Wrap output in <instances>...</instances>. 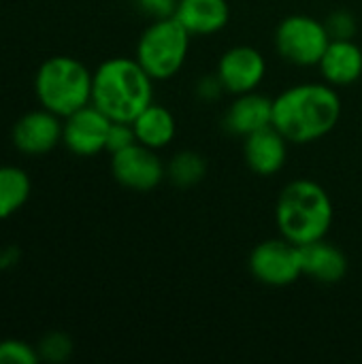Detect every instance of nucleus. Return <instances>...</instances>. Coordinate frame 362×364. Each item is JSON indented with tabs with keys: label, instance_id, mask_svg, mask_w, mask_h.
Here are the masks:
<instances>
[{
	"label": "nucleus",
	"instance_id": "14",
	"mask_svg": "<svg viewBox=\"0 0 362 364\" xmlns=\"http://www.w3.org/2000/svg\"><path fill=\"white\" fill-rule=\"evenodd\" d=\"M303 275L318 284H339L348 275V256L326 239L301 245Z\"/></svg>",
	"mask_w": 362,
	"mask_h": 364
},
{
	"label": "nucleus",
	"instance_id": "26",
	"mask_svg": "<svg viewBox=\"0 0 362 364\" xmlns=\"http://www.w3.org/2000/svg\"><path fill=\"white\" fill-rule=\"evenodd\" d=\"M19 247L15 245H6V247H0V271H6V269H13L17 262H19Z\"/></svg>",
	"mask_w": 362,
	"mask_h": 364
},
{
	"label": "nucleus",
	"instance_id": "15",
	"mask_svg": "<svg viewBox=\"0 0 362 364\" xmlns=\"http://www.w3.org/2000/svg\"><path fill=\"white\" fill-rule=\"evenodd\" d=\"M322 81L333 87H346L362 77V49L354 41H331L320 64Z\"/></svg>",
	"mask_w": 362,
	"mask_h": 364
},
{
	"label": "nucleus",
	"instance_id": "6",
	"mask_svg": "<svg viewBox=\"0 0 362 364\" xmlns=\"http://www.w3.org/2000/svg\"><path fill=\"white\" fill-rule=\"evenodd\" d=\"M329 45L331 36L324 21L312 15H288L275 28V51L292 66H318Z\"/></svg>",
	"mask_w": 362,
	"mask_h": 364
},
{
	"label": "nucleus",
	"instance_id": "9",
	"mask_svg": "<svg viewBox=\"0 0 362 364\" xmlns=\"http://www.w3.org/2000/svg\"><path fill=\"white\" fill-rule=\"evenodd\" d=\"M215 75L230 96L254 92L267 77V60L252 45H235L220 55Z\"/></svg>",
	"mask_w": 362,
	"mask_h": 364
},
{
	"label": "nucleus",
	"instance_id": "25",
	"mask_svg": "<svg viewBox=\"0 0 362 364\" xmlns=\"http://www.w3.org/2000/svg\"><path fill=\"white\" fill-rule=\"evenodd\" d=\"M194 92H196V98H198V100H203V102H215V100L222 98V94H224L226 90H224L220 77H218L215 73H211V75H205V77L198 79Z\"/></svg>",
	"mask_w": 362,
	"mask_h": 364
},
{
	"label": "nucleus",
	"instance_id": "21",
	"mask_svg": "<svg viewBox=\"0 0 362 364\" xmlns=\"http://www.w3.org/2000/svg\"><path fill=\"white\" fill-rule=\"evenodd\" d=\"M324 26H326L331 41H354L358 32L356 17L348 9H335L333 13H329L324 19Z\"/></svg>",
	"mask_w": 362,
	"mask_h": 364
},
{
	"label": "nucleus",
	"instance_id": "13",
	"mask_svg": "<svg viewBox=\"0 0 362 364\" xmlns=\"http://www.w3.org/2000/svg\"><path fill=\"white\" fill-rule=\"evenodd\" d=\"M288 139L275 128L267 126L243 139V158L252 173L260 177L277 175L288 160Z\"/></svg>",
	"mask_w": 362,
	"mask_h": 364
},
{
	"label": "nucleus",
	"instance_id": "7",
	"mask_svg": "<svg viewBox=\"0 0 362 364\" xmlns=\"http://www.w3.org/2000/svg\"><path fill=\"white\" fill-rule=\"evenodd\" d=\"M252 277L269 288H286L303 277L301 245L288 241L286 237L260 241L247 260Z\"/></svg>",
	"mask_w": 362,
	"mask_h": 364
},
{
	"label": "nucleus",
	"instance_id": "4",
	"mask_svg": "<svg viewBox=\"0 0 362 364\" xmlns=\"http://www.w3.org/2000/svg\"><path fill=\"white\" fill-rule=\"evenodd\" d=\"M92 77L87 66L70 55L45 60L34 77V92L43 109L66 117L92 102Z\"/></svg>",
	"mask_w": 362,
	"mask_h": 364
},
{
	"label": "nucleus",
	"instance_id": "1",
	"mask_svg": "<svg viewBox=\"0 0 362 364\" xmlns=\"http://www.w3.org/2000/svg\"><path fill=\"white\" fill-rule=\"evenodd\" d=\"M341 117V98L333 85L299 83L273 98V126L292 145L320 141L335 130Z\"/></svg>",
	"mask_w": 362,
	"mask_h": 364
},
{
	"label": "nucleus",
	"instance_id": "19",
	"mask_svg": "<svg viewBox=\"0 0 362 364\" xmlns=\"http://www.w3.org/2000/svg\"><path fill=\"white\" fill-rule=\"evenodd\" d=\"M207 175V160L194 149L177 151L166 162V179L177 188H194Z\"/></svg>",
	"mask_w": 362,
	"mask_h": 364
},
{
	"label": "nucleus",
	"instance_id": "5",
	"mask_svg": "<svg viewBox=\"0 0 362 364\" xmlns=\"http://www.w3.org/2000/svg\"><path fill=\"white\" fill-rule=\"evenodd\" d=\"M192 34L177 17L151 19L137 43V62L154 81L173 79L186 64Z\"/></svg>",
	"mask_w": 362,
	"mask_h": 364
},
{
	"label": "nucleus",
	"instance_id": "24",
	"mask_svg": "<svg viewBox=\"0 0 362 364\" xmlns=\"http://www.w3.org/2000/svg\"><path fill=\"white\" fill-rule=\"evenodd\" d=\"M134 4L147 17H151V19H164V17H173L175 15L179 0H134Z\"/></svg>",
	"mask_w": 362,
	"mask_h": 364
},
{
	"label": "nucleus",
	"instance_id": "23",
	"mask_svg": "<svg viewBox=\"0 0 362 364\" xmlns=\"http://www.w3.org/2000/svg\"><path fill=\"white\" fill-rule=\"evenodd\" d=\"M134 143H139V141H137V134H134V128L130 122H111V128L107 134V151L109 154H117Z\"/></svg>",
	"mask_w": 362,
	"mask_h": 364
},
{
	"label": "nucleus",
	"instance_id": "22",
	"mask_svg": "<svg viewBox=\"0 0 362 364\" xmlns=\"http://www.w3.org/2000/svg\"><path fill=\"white\" fill-rule=\"evenodd\" d=\"M41 360L36 348L19 339L0 341V364H36Z\"/></svg>",
	"mask_w": 362,
	"mask_h": 364
},
{
	"label": "nucleus",
	"instance_id": "8",
	"mask_svg": "<svg viewBox=\"0 0 362 364\" xmlns=\"http://www.w3.org/2000/svg\"><path fill=\"white\" fill-rule=\"evenodd\" d=\"M111 173L115 181L134 192H151L166 179V164L156 149L134 143L111 154Z\"/></svg>",
	"mask_w": 362,
	"mask_h": 364
},
{
	"label": "nucleus",
	"instance_id": "10",
	"mask_svg": "<svg viewBox=\"0 0 362 364\" xmlns=\"http://www.w3.org/2000/svg\"><path fill=\"white\" fill-rule=\"evenodd\" d=\"M111 119L92 102L64 117L62 143L77 156H96L107 149Z\"/></svg>",
	"mask_w": 362,
	"mask_h": 364
},
{
	"label": "nucleus",
	"instance_id": "20",
	"mask_svg": "<svg viewBox=\"0 0 362 364\" xmlns=\"http://www.w3.org/2000/svg\"><path fill=\"white\" fill-rule=\"evenodd\" d=\"M36 352H38V358L45 360V363H64L70 358L73 354V341L66 333H49L45 335L38 346H36Z\"/></svg>",
	"mask_w": 362,
	"mask_h": 364
},
{
	"label": "nucleus",
	"instance_id": "3",
	"mask_svg": "<svg viewBox=\"0 0 362 364\" xmlns=\"http://www.w3.org/2000/svg\"><path fill=\"white\" fill-rule=\"evenodd\" d=\"M335 209L329 192L312 179H292L284 186L275 203V224L280 235L297 245L326 239Z\"/></svg>",
	"mask_w": 362,
	"mask_h": 364
},
{
	"label": "nucleus",
	"instance_id": "11",
	"mask_svg": "<svg viewBox=\"0 0 362 364\" xmlns=\"http://www.w3.org/2000/svg\"><path fill=\"white\" fill-rule=\"evenodd\" d=\"M62 126L60 115L47 109L30 111L13 126V143L19 151L30 156L47 154L62 141Z\"/></svg>",
	"mask_w": 362,
	"mask_h": 364
},
{
	"label": "nucleus",
	"instance_id": "2",
	"mask_svg": "<svg viewBox=\"0 0 362 364\" xmlns=\"http://www.w3.org/2000/svg\"><path fill=\"white\" fill-rule=\"evenodd\" d=\"M154 79L137 58H109L92 77V105L111 122H134L154 102Z\"/></svg>",
	"mask_w": 362,
	"mask_h": 364
},
{
	"label": "nucleus",
	"instance_id": "17",
	"mask_svg": "<svg viewBox=\"0 0 362 364\" xmlns=\"http://www.w3.org/2000/svg\"><path fill=\"white\" fill-rule=\"evenodd\" d=\"M137 141L151 147V149H164L173 143L177 134V122L169 107L160 102H151L145 107L132 122Z\"/></svg>",
	"mask_w": 362,
	"mask_h": 364
},
{
	"label": "nucleus",
	"instance_id": "16",
	"mask_svg": "<svg viewBox=\"0 0 362 364\" xmlns=\"http://www.w3.org/2000/svg\"><path fill=\"white\" fill-rule=\"evenodd\" d=\"M175 17L192 36H205L228 26L230 6L228 0H179Z\"/></svg>",
	"mask_w": 362,
	"mask_h": 364
},
{
	"label": "nucleus",
	"instance_id": "12",
	"mask_svg": "<svg viewBox=\"0 0 362 364\" xmlns=\"http://www.w3.org/2000/svg\"><path fill=\"white\" fill-rule=\"evenodd\" d=\"M267 126H273V98L254 92L235 96L222 117V128L233 136H250Z\"/></svg>",
	"mask_w": 362,
	"mask_h": 364
},
{
	"label": "nucleus",
	"instance_id": "18",
	"mask_svg": "<svg viewBox=\"0 0 362 364\" xmlns=\"http://www.w3.org/2000/svg\"><path fill=\"white\" fill-rule=\"evenodd\" d=\"M30 177L19 166H0V220L13 215L30 198Z\"/></svg>",
	"mask_w": 362,
	"mask_h": 364
}]
</instances>
